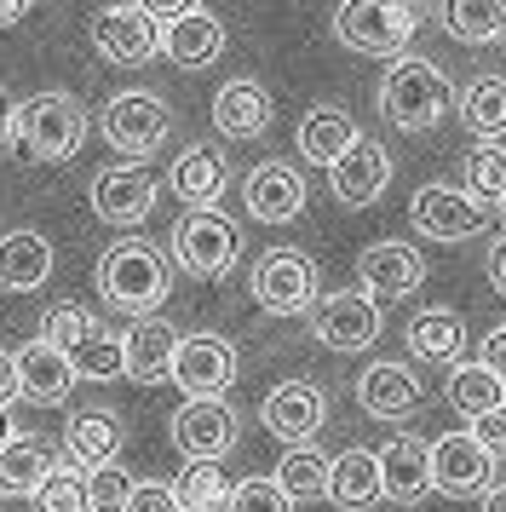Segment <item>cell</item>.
<instances>
[{"label": "cell", "instance_id": "f546056e", "mask_svg": "<svg viewBox=\"0 0 506 512\" xmlns=\"http://www.w3.org/2000/svg\"><path fill=\"white\" fill-rule=\"evenodd\" d=\"M52 449H46L41 438H12L6 443V449H0V495H12V501H18V495H29V501H35V489L46 484V478H52Z\"/></svg>", "mask_w": 506, "mask_h": 512}, {"label": "cell", "instance_id": "60d3db41", "mask_svg": "<svg viewBox=\"0 0 506 512\" xmlns=\"http://www.w3.org/2000/svg\"><path fill=\"white\" fill-rule=\"evenodd\" d=\"M133 489H138V484L121 472V466H98V472H87V501H92V512H127Z\"/></svg>", "mask_w": 506, "mask_h": 512}, {"label": "cell", "instance_id": "4dcf8cb0", "mask_svg": "<svg viewBox=\"0 0 506 512\" xmlns=\"http://www.w3.org/2000/svg\"><path fill=\"white\" fill-rule=\"evenodd\" d=\"M409 351L420 363H449V369H455L460 351H466V323H460L455 311L432 305V311H420L409 323Z\"/></svg>", "mask_w": 506, "mask_h": 512}, {"label": "cell", "instance_id": "f5cc1de1", "mask_svg": "<svg viewBox=\"0 0 506 512\" xmlns=\"http://www.w3.org/2000/svg\"><path fill=\"white\" fill-rule=\"evenodd\" d=\"M12 438H18V426H12V409H0V449H6Z\"/></svg>", "mask_w": 506, "mask_h": 512}, {"label": "cell", "instance_id": "3957f363", "mask_svg": "<svg viewBox=\"0 0 506 512\" xmlns=\"http://www.w3.org/2000/svg\"><path fill=\"white\" fill-rule=\"evenodd\" d=\"M414 29H420V12L409 0H340L334 12V41L363 58H403Z\"/></svg>", "mask_w": 506, "mask_h": 512}, {"label": "cell", "instance_id": "30bf717a", "mask_svg": "<svg viewBox=\"0 0 506 512\" xmlns=\"http://www.w3.org/2000/svg\"><path fill=\"white\" fill-rule=\"evenodd\" d=\"M409 213H414V231L432 236V242H466L489 219V208H483L478 196L472 190H455V185H420Z\"/></svg>", "mask_w": 506, "mask_h": 512}, {"label": "cell", "instance_id": "7402d4cb", "mask_svg": "<svg viewBox=\"0 0 506 512\" xmlns=\"http://www.w3.org/2000/svg\"><path fill=\"white\" fill-rule=\"evenodd\" d=\"M121 443H127V432H121V420H115L110 409H81V415H69V426H64V455L81 466V472L115 466Z\"/></svg>", "mask_w": 506, "mask_h": 512}, {"label": "cell", "instance_id": "f6af8a7d", "mask_svg": "<svg viewBox=\"0 0 506 512\" xmlns=\"http://www.w3.org/2000/svg\"><path fill=\"white\" fill-rule=\"evenodd\" d=\"M23 397V374H18V351H0V409H12Z\"/></svg>", "mask_w": 506, "mask_h": 512}, {"label": "cell", "instance_id": "2e32d148", "mask_svg": "<svg viewBox=\"0 0 506 512\" xmlns=\"http://www.w3.org/2000/svg\"><path fill=\"white\" fill-rule=\"evenodd\" d=\"M322 420H328V397H322V386H311V380H282V386L265 397V432H276L288 449L317 438Z\"/></svg>", "mask_w": 506, "mask_h": 512}, {"label": "cell", "instance_id": "52a82bcc", "mask_svg": "<svg viewBox=\"0 0 506 512\" xmlns=\"http://www.w3.org/2000/svg\"><path fill=\"white\" fill-rule=\"evenodd\" d=\"M173 254L190 277H225L242 254V231L219 208H190L173 231Z\"/></svg>", "mask_w": 506, "mask_h": 512}, {"label": "cell", "instance_id": "f907efd6", "mask_svg": "<svg viewBox=\"0 0 506 512\" xmlns=\"http://www.w3.org/2000/svg\"><path fill=\"white\" fill-rule=\"evenodd\" d=\"M29 6H35V0H0V24H18Z\"/></svg>", "mask_w": 506, "mask_h": 512}, {"label": "cell", "instance_id": "7bdbcfd3", "mask_svg": "<svg viewBox=\"0 0 506 512\" xmlns=\"http://www.w3.org/2000/svg\"><path fill=\"white\" fill-rule=\"evenodd\" d=\"M127 512H179V495H173V484H161V478H144L133 489Z\"/></svg>", "mask_w": 506, "mask_h": 512}, {"label": "cell", "instance_id": "7dc6e473", "mask_svg": "<svg viewBox=\"0 0 506 512\" xmlns=\"http://www.w3.org/2000/svg\"><path fill=\"white\" fill-rule=\"evenodd\" d=\"M478 363H489V369L506 380V323L489 328V340H483V357H478Z\"/></svg>", "mask_w": 506, "mask_h": 512}, {"label": "cell", "instance_id": "9a60e30c", "mask_svg": "<svg viewBox=\"0 0 506 512\" xmlns=\"http://www.w3.org/2000/svg\"><path fill=\"white\" fill-rule=\"evenodd\" d=\"M420 282H426V259L409 242H374L357 259V288L368 300H409Z\"/></svg>", "mask_w": 506, "mask_h": 512}, {"label": "cell", "instance_id": "1f68e13d", "mask_svg": "<svg viewBox=\"0 0 506 512\" xmlns=\"http://www.w3.org/2000/svg\"><path fill=\"white\" fill-rule=\"evenodd\" d=\"M449 403L466 420H483V415H495V409H506V380L489 363H455L449 369Z\"/></svg>", "mask_w": 506, "mask_h": 512}, {"label": "cell", "instance_id": "5b68a950", "mask_svg": "<svg viewBox=\"0 0 506 512\" xmlns=\"http://www.w3.org/2000/svg\"><path fill=\"white\" fill-rule=\"evenodd\" d=\"M248 288H253V300L265 305L271 317H299V311L322 305L317 300L322 277H317V265L299 254V248H271V254H259L253 259Z\"/></svg>", "mask_w": 506, "mask_h": 512}, {"label": "cell", "instance_id": "7a4b0ae2", "mask_svg": "<svg viewBox=\"0 0 506 512\" xmlns=\"http://www.w3.org/2000/svg\"><path fill=\"white\" fill-rule=\"evenodd\" d=\"M449 110V81L426 58H391V70L380 75V116L397 133H432Z\"/></svg>", "mask_w": 506, "mask_h": 512}, {"label": "cell", "instance_id": "f1b7e54d", "mask_svg": "<svg viewBox=\"0 0 506 512\" xmlns=\"http://www.w3.org/2000/svg\"><path fill=\"white\" fill-rule=\"evenodd\" d=\"M161 52L179 64V70H207L219 52H225V24L213 18V12H190V18H179V24L161 29Z\"/></svg>", "mask_w": 506, "mask_h": 512}, {"label": "cell", "instance_id": "681fc988", "mask_svg": "<svg viewBox=\"0 0 506 512\" xmlns=\"http://www.w3.org/2000/svg\"><path fill=\"white\" fill-rule=\"evenodd\" d=\"M12 127H18V104H12V93L0 87V144L12 139Z\"/></svg>", "mask_w": 506, "mask_h": 512}, {"label": "cell", "instance_id": "f35d334b", "mask_svg": "<svg viewBox=\"0 0 506 512\" xmlns=\"http://www.w3.org/2000/svg\"><path fill=\"white\" fill-rule=\"evenodd\" d=\"M69 363H75L81 380H98V386H104V380H121V374H127V340H115V334H92Z\"/></svg>", "mask_w": 506, "mask_h": 512}, {"label": "cell", "instance_id": "ac0fdd59", "mask_svg": "<svg viewBox=\"0 0 506 512\" xmlns=\"http://www.w3.org/2000/svg\"><path fill=\"white\" fill-rule=\"evenodd\" d=\"M380 484H386V501H397V507H420L426 495H432V443L420 438H391L386 449H380Z\"/></svg>", "mask_w": 506, "mask_h": 512}, {"label": "cell", "instance_id": "d590c367", "mask_svg": "<svg viewBox=\"0 0 506 512\" xmlns=\"http://www.w3.org/2000/svg\"><path fill=\"white\" fill-rule=\"evenodd\" d=\"M460 121H466L478 139H506V81L501 75H478V81L460 93Z\"/></svg>", "mask_w": 506, "mask_h": 512}, {"label": "cell", "instance_id": "603a6c76", "mask_svg": "<svg viewBox=\"0 0 506 512\" xmlns=\"http://www.w3.org/2000/svg\"><path fill=\"white\" fill-rule=\"evenodd\" d=\"M213 127L225 133V139H259L265 127H271V93L248 81V75H236L225 81L219 93H213Z\"/></svg>", "mask_w": 506, "mask_h": 512}, {"label": "cell", "instance_id": "8fae6325", "mask_svg": "<svg viewBox=\"0 0 506 512\" xmlns=\"http://www.w3.org/2000/svg\"><path fill=\"white\" fill-rule=\"evenodd\" d=\"M173 443L184 449V461H225L236 449V409L225 397H184V409L173 415Z\"/></svg>", "mask_w": 506, "mask_h": 512}, {"label": "cell", "instance_id": "4fadbf2b", "mask_svg": "<svg viewBox=\"0 0 506 512\" xmlns=\"http://www.w3.org/2000/svg\"><path fill=\"white\" fill-rule=\"evenodd\" d=\"M489 478H495V455H489L472 432H443V438L432 443L437 495H489Z\"/></svg>", "mask_w": 506, "mask_h": 512}, {"label": "cell", "instance_id": "4316f807", "mask_svg": "<svg viewBox=\"0 0 506 512\" xmlns=\"http://www.w3.org/2000/svg\"><path fill=\"white\" fill-rule=\"evenodd\" d=\"M328 501L340 512H363L374 501H386V484H380V455L374 449H345L334 455V478H328Z\"/></svg>", "mask_w": 506, "mask_h": 512}, {"label": "cell", "instance_id": "c3c4849f", "mask_svg": "<svg viewBox=\"0 0 506 512\" xmlns=\"http://www.w3.org/2000/svg\"><path fill=\"white\" fill-rule=\"evenodd\" d=\"M489 282H495V288L506 294V236L495 242V248H489Z\"/></svg>", "mask_w": 506, "mask_h": 512}, {"label": "cell", "instance_id": "8992f818", "mask_svg": "<svg viewBox=\"0 0 506 512\" xmlns=\"http://www.w3.org/2000/svg\"><path fill=\"white\" fill-rule=\"evenodd\" d=\"M156 190L161 179L144 162H110L92 173V213L115 231H133L156 213Z\"/></svg>", "mask_w": 506, "mask_h": 512}, {"label": "cell", "instance_id": "ee69618b", "mask_svg": "<svg viewBox=\"0 0 506 512\" xmlns=\"http://www.w3.org/2000/svg\"><path fill=\"white\" fill-rule=\"evenodd\" d=\"M472 438H478L483 449H489V455L501 461V455H506V409H495V415L472 420Z\"/></svg>", "mask_w": 506, "mask_h": 512}, {"label": "cell", "instance_id": "44dd1931", "mask_svg": "<svg viewBox=\"0 0 506 512\" xmlns=\"http://www.w3.org/2000/svg\"><path fill=\"white\" fill-rule=\"evenodd\" d=\"M173 196L179 202H190V208H219V196H225L230 185V162L219 144H190L179 162H173Z\"/></svg>", "mask_w": 506, "mask_h": 512}, {"label": "cell", "instance_id": "b9f144b4", "mask_svg": "<svg viewBox=\"0 0 506 512\" xmlns=\"http://www.w3.org/2000/svg\"><path fill=\"white\" fill-rule=\"evenodd\" d=\"M230 512H294V501L282 495L276 478H242L230 495Z\"/></svg>", "mask_w": 506, "mask_h": 512}, {"label": "cell", "instance_id": "484cf974", "mask_svg": "<svg viewBox=\"0 0 506 512\" xmlns=\"http://www.w3.org/2000/svg\"><path fill=\"white\" fill-rule=\"evenodd\" d=\"M52 277V242L41 231H6L0 236V288L6 294H35Z\"/></svg>", "mask_w": 506, "mask_h": 512}, {"label": "cell", "instance_id": "277c9868", "mask_svg": "<svg viewBox=\"0 0 506 512\" xmlns=\"http://www.w3.org/2000/svg\"><path fill=\"white\" fill-rule=\"evenodd\" d=\"M18 144L29 162H69L87 139V110L69 93H35L18 104Z\"/></svg>", "mask_w": 506, "mask_h": 512}, {"label": "cell", "instance_id": "836d02e7", "mask_svg": "<svg viewBox=\"0 0 506 512\" xmlns=\"http://www.w3.org/2000/svg\"><path fill=\"white\" fill-rule=\"evenodd\" d=\"M173 495H179V512H230L236 484L225 478L219 461H184V472L173 478Z\"/></svg>", "mask_w": 506, "mask_h": 512}, {"label": "cell", "instance_id": "5bb4252c", "mask_svg": "<svg viewBox=\"0 0 506 512\" xmlns=\"http://www.w3.org/2000/svg\"><path fill=\"white\" fill-rule=\"evenodd\" d=\"M173 380H179L184 397H225L230 380H236V346L225 334H184Z\"/></svg>", "mask_w": 506, "mask_h": 512}, {"label": "cell", "instance_id": "74e56055", "mask_svg": "<svg viewBox=\"0 0 506 512\" xmlns=\"http://www.w3.org/2000/svg\"><path fill=\"white\" fill-rule=\"evenodd\" d=\"M466 190L478 196L483 208H501L506 202V150L501 144H483L466 156Z\"/></svg>", "mask_w": 506, "mask_h": 512}, {"label": "cell", "instance_id": "9c48e42d", "mask_svg": "<svg viewBox=\"0 0 506 512\" xmlns=\"http://www.w3.org/2000/svg\"><path fill=\"white\" fill-rule=\"evenodd\" d=\"M92 47L98 58H110L121 70H138V64H150L161 52V24L144 12V6H104L98 18H92Z\"/></svg>", "mask_w": 506, "mask_h": 512}, {"label": "cell", "instance_id": "83f0119b", "mask_svg": "<svg viewBox=\"0 0 506 512\" xmlns=\"http://www.w3.org/2000/svg\"><path fill=\"white\" fill-rule=\"evenodd\" d=\"M357 139H363V133H357V121L345 116L340 104H317L311 116L299 121V133H294L299 156H305L311 167H334Z\"/></svg>", "mask_w": 506, "mask_h": 512}, {"label": "cell", "instance_id": "d6986e66", "mask_svg": "<svg viewBox=\"0 0 506 512\" xmlns=\"http://www.w3.org/2000/svg\"><path fill=\"white\" fill-rule=\"evenodd\" d=\"M242 202H248L253 219L288 225V219H299V208H305V179H299L288 162H259V167H248Z\"/></svg>", "mask_w": 506, "mask_h": 512}, {"label": "cell", "instance_id": "db71d44e", "mask_svg": "<svg viewBox=\"0 0 506 512\" xmlns=\"http://www.w3.org/2000/svg\"><path fill=\"white\" fill-rule=\"evenodd\" d=\"M501 219H506V202H501Z\"/></svg>", "mask_w": 506, "mask_h": 512}, {"label": "cell", "instance_id": "e0dca14e", "mask_svg": "<svg viewBox=\"0 0 506 512\" xmlns=\"http://www.w3.org/2000/svg\"><path fill=\"white\" fill-rule=\"evenodd\" d=\"M386 185H391V162L374 139H357L340 162L328 167V190H334L340 208H368V202L386 196Z\"/></svg>", "mask_w": 506, "mask_h": 512}, {"label": "cell", "instance_id": "ba28073f", "mask_svg": "<svg viewBox=\"0 0 506 512\" xmlns=\"http://www.w3.org/2000/svg\"><path fill=\"white\" fill-rule=\"evenodd\" d=\"M98 127H104V139H110L121 156L138 162V156H150V150L167 144L173 110H167V98H156V93H115L110 104H104Z\"/></svg>", "mask_w": 506, "mask_h": 512}, {"label": "cell", "instance_id": "8d00e7d4", "mask_svg": "<svg viewBox=\"0 0 506 512\" xmlns=\"http://www.w3.org/2000/svg\"><path fill=\"white\" fill-rule=\"evenodd\" d=\"M92 334H104V328L92 323V311H81L75 300L52 305V311L41 317V340H46V346H58V351H69V357H75V351L87 346Z\"/></svg>", "mask_w": 506, "mask_h": 512}, {"label": "cell", "instance_id": "e575fe53", "mask_svg": "<svg viewBox=\"0 0 506 512\" xmlns=\"http://www.w3.org/2000/svg\"><path fill=\"white\" fill-rule=\"evenodd\" d=\"M443 29L466 47H489L506 29V0H443Z\"/></svg>", "mask_w": 506, "mask_h": 512}, {"label": "cell", "instance_id": "6da1fadb", "mask_svg": "<svg viewBox=\"0 0 506 512\" xmlns=\"http://www.w3.org/2000/svg\"><path fill=\"white\" fill-rule=\"evenodd\" d=\"M167 288H173V277H167L161 248L138 242V236H121V242L104 248V259H98V294H104L115 311H127V317H150V311L167 300Z\"/></svg>", "mask_w": 506, "mask_h": 512}, {"label": "cell", "instance_id": "ffe728a7", "mask_svg": "<svg viewBox=\"0 0 506 512\" xmlns=\"http://www.w3.org/2000/svg\"><path fill=\"white\" fill-rule=\"evenodd\" d=\"M420 374L414 369H403V363H368L363 369V380H357V403H363L374 420H403V415H414L420 409Z\"/></svg>", "mask_w": 506, "mask_h": 512}, {"label": "cell", "instance_id": "d4e9b609", "mask_svg": "<svg viewBox=\"0 0 506 512\" xmlns=\"http://www.w3.org/2000/svg\"><path fill=\"white\" fill-rule=\"evenodd\" d=\"M18 374H23V397H29V403H64V397L75 392V380H81L75 363H69V351L46 346L41 334L18 351Z\"/></svg>", "mask_w": 506, "mask_h": 512}, {"label": "cell", "instance_id": "816d5d0a", "mask_svg": "<svg viewBox=\"0 0 506 512\" xmlns=\"http://www.w3.org/2000/svg\"><path fill=\"white\" fill-rule=\"evenodd\" d=\"M483 512H506V484H495L489 495H483Z\"/></svg>", "mask_w": 506, "mask_h": 512}, {"label": "cell", "instance_id": "d6a6232c", "mask_svg": "<svg viewBox=\"0 0 506 512\" xmlns=\"http://www.w3.org/2000/svg\"><path fill=\"white\" fill-rule=\"evenodd\" d=\"M328 478H334V461L322 455L317 443H294L282 461H276V484L288 501H322L328 495Z\"/></svg>", "mask_w": 506, "mask_h": 512}, {"label": "cell", "instance_id": "cb8c5ba5", "mask_svg": "<svg viewBox=\"0 0 506 512\" xmlns=\"http://www.w3.org/2000/svg\"><path fill=\"white\" fill-rule=\"evenodd\" d=\"M179 346H184V334H173V323H161V317H138V323L127 328V374H133L138 386H156V380L173 374Z\"/></svg>", "mask_w": 506, "mask_h": 512}, {"label": "cell", "instance_id": "ab89813d", "mask_svg": "<svg viewBox=\"0 0 506 512\" xmlns=\"http://www.w3.org/2000/svg\"><path fill=\"white\" fill-rule=\"evenodd\" d=\"M35 512H92L87 472L81 466H52V478L35 489Z\"/></svg>", "mask_w": 506, "mask_h": 512}, {"label": "cell", "instance_id": "bcb514c9", "mask_svg": "<svg viewBox=\"0 0 506 512\" xmlns=\"http://www.w3.org/2000/svg\"><path fill=\"white\" fill-rule=\"evenodd\" d=\"M133 6H144V12H150V18H156L161 29L179 24V18H190V12H196V0H133Z\"/></svg>", "mask_w": 506, "mask_h": 512}, {"label": "cell", "instance_id": "7c38bea8", "mask_svg": "<svg viewBox=\"0 0 506 512\" xmlns=\"http://www.w3.org/2000/svg\"><path fill=\"white\" fill-rule=\"evenodd\" d=\"M311 328L328 351H368L380 340V300H368L363 288H340L317 305Z\"/></svg>", "mask_w": 506, "mask_h": 512}]
</instances>
